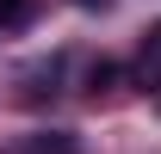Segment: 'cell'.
<instances>
[{"mask_svg":"<svg viewBox=\"0 0 161 154\" xmlns=\"http://www.w3.org/2000/svg\"><path fill=\"white\" fill-rule=\"evenodd\" d=\"M136 80L142 86H161V25L142 37V56H136Z\"/></svg>","mask_w":161,"mask_h":154,"instance_id":"cell-1","label":"cell"},{"mask_svg":"<svg viewBox=\"0 0 161 154\" xmlns=\"http://www.w3.org/2000/svg\"><path fill=\"white\" fill-rule=\"evenodd\" d=\"M37 0H0V25H31Z\"/></svg>","mask_w":161,"mask_h":154,"instance_id":"cell-2","label":"cell"},{"mask_svg":"<svg viewBox=\"0 0 161 154\" xmlns=\"http://www.w3.org/2000/svg\"><path fill=\"white\" fill-rule=\"evenodd\" d=\"M31 154H80V148L68 142V136H37V142H31Z\"/></svg>","mask_w":161,"mask_h":154,"instance_id":"cell-3","label":"cell"},{"mask_svg":"<svg viewBox=\"0 0 161 154\" xmlns=\"http://www.w3.org/2000/svg\"><path fill=\"white\" fill-rule=\"evenodd\" d=\"M112 80H118V68H112V62H99V68H93V74H87V86H93V93H99V86H112Z\"/></svg>","mask_w":161,"mask_h":154,"instance_id":"cell-4","label":"cell"}]
</instances>
